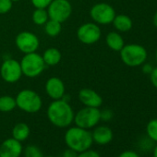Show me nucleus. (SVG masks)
I'll use <instances>...</instances> for the list:
<instances>
[{"label":"nucleus","instance_id":"bb28decb","mask_svg":"<svg viewBox=\"0 0 157 157\" xmlns=\"http://www.w3.org/2000/svg\"><path fill=\"white\" fill-rule=\"evenodd\" d=\"M76 157H101V155L96 151L89 149V150H86L84 151L78 152Z\"/></svg>","mask_w":157,"mask_h":157},{"label":"nucleus","instance_id":"412c9836","mask_svg":"<svg viewBox=\"0 0 157 157\" xmlns=\"http://www.w3.org/2000/svg\"><path fill=\"white\" fill-rule=\"evenodd\" d=\"M44 26L45 34L50 37L57 36L62 31V23H60L56 21L51 20V19H49Z\"/></svg>","mask_w":157,"mask_h":157},{"label":"nucleus","instance_id":"20e7f679","mask_svg":"<svg viewBox=\"0 0 157 157\" xmlns=\"http://www.w3.org/2000/svg\"><path fill=\"white\" fill-rule=\"evenodd\" d=\"M119 55L122 62L130 67L141 66L148 57V52L145 47L138 44H125L119 51Z\"/></svg>","mask_w":157,"mask_h":157},{"label":"nucleus","instance_id":"f03ea898","mask_svg":"<svg viewBox=\"0 0 157 157\" xmlns=\"http://www.w3.org/2000/svg\"><path fill=\"white\" fill-rule=\"evenodd\" d=\"M64 140L67 147L77 153L91 149L94 140L92 132L80 127H68L64 135Z\"/></svg>","mask_w":157,"mask_h":157},{"label":"nucleus","instance_id":"4be33fe9","mask_svg":"<svg viewBox=\"0 0 157 157\" xmlns=\"http://www.w3.org/2000/svg\"><path fill=\"white\" fill-rule=\"evenodd\" d=\"M33 22L38 26H44L49 20L47 10L44 9H35L32 15Z\"/></svg>","mask_w":157,"mask_h":157},{"label":"nucleus","instance_id":"7c9ffc66","mask_svg":"<svg viewBox=\"0 0 157 157\" xmlns=\"http://www.w3.org/2000/svg\"><path fill=\"white\" fill-rule=\"evenodd\" d=\"M118 157H140L139 154L133 151H125L119 154Z\"/></svg>","mask_w":157,"mask_h":157},{"label":"nucleus","instance_id":"e433bc0d","mask_svg":"<svg viewBox=\"0 0 157 157\" xmlns=\"http://www.w3.org/2000/svg\"><path fill=\"white\" fill-rule=\"evenodd\" d=\"M45 157H55V156H52V155H48V156H45Z\"/></svg>","mask_w":157,"mask_h":157},{"label":"nucleus","instance_id":"393cba45","mask_svg":"<svg viewBox=\"0 0 157 157\" xmlns=\"http://www.w3.org/2000/svg\"><path fill=\"white\" fill-rule=\"evenodd\" d=\"M13 7V2L11 0H0V15L9 13Z\"/></svg>","mask_w":157,"mask_h":157},{"label":"nucleus","instance_id":"c9c22d12","mask_svg":"<svg viewBox=\"0 0 157 157\" xmlns=\"http://www.w3.org/2000/svg\"><path fill=\"white\" fill-rule=\"evenodd\" d=\"M11 1L14 3V2H19V1H21V0H11Z\"/></svg>","mask_w":157,"mask_h":157},{"label":"nucleus","instance_id":"a878e982","mask_svg":"<svg viewBox=\"0 0 157 157\" xmlns=\"http://www.w3.org/2000/svg\"><path fill=\"white\" fill-rule=\"evenodd\" d=\"M53 0H31L32 5L35 9H44L46 10L48 6L51 4Z\"/></svg>","mask_w":157,"mask_h":157},{"label":"nucleus","instance_id":"c85d7f7f","mask_svg":"<svg viewBox=\"0 0 157 157\" xmlns=\"http://www.w3.org/2000/svg\"><path fill=\"white\" fill-rule=\"evenodd\" d=\"M150 81H151V85L155 89H157V67H153L152 71L151 72V74H150Z\"/></svg>","mask_w":157,"mask_h":157},{"label":"nucleus","instance_id":"2eb2a0df","mask_svg":"<svg viewBox=\"0 0 157 157\" xmlns=\"http://www.w3.org/2000/svg\"><path fill=\"white\" fill-rule=\"evenodd\" d=\"M94 142L98 145H106L113 140V131L107 126H96L92 132Z\"/></svg>","mask_w":157,"mask_h":157},{"label":"nucleus","instance_id":"72a5a7b5","mask_svg":"<svg viewBox=\"0 0 157 157\" xmlns=\"http://www.w3.org/2000/svg\"><path fill=\"white\" fill-rule=\"evenodd\" d=\"M153 157H157V145L155 146L154 151H153Z\"/></svg>","mask_w":157,"mask_h":157},{"label":"nucleus","instance_id":"6e6552de","mask_svg":"<svg viewBox=\"0 0 157 157\" xmlns=\"http://www.w3.org/2000/svg\"><path fill=\"white\" fill-rule=\"evenodd\" d=\"M46 10L49 19L63 23L70 18L72 5L68 0H53Z\"/></svg>","mask_w":157,"mask_h":157},{"label":"nucleus","instance_id":"473e14b6","mask_svg":"<svg viewBox=\"0 0 157 157\" xmlns=\"http://www.w3.org/2000/svg\"><path fill=\"white\" fill-rule=\"evenodd\" d=\"M152 23H153V25L157 28V11L154 13V15H153V18H152Z\"/></svg>","mask_w":157,"mask_h":157},{"label":"nucleus","instance_id":"f8f14e48","mask_svg":"<svg viewBox=\"0 0 157 157\" xmlns=\"http://www.w3.org/2000/svg\"><path fill=\"white\" fill-rule=\"evenodd\" d=\"M44 90L48 97L52 100L62 99L66 94L65 83L58 77L49 78L45 82Z\"/></svg>","mask_w":157,"mask_h":157},{"label":"nucleus","instance_id":"9d476101","mask_svg":"<svg viewBox=\"0 0 157 157\" xmlns=\"http://www.w3.org/2000/svg\"><path fill=\"white\" fill-rule=\"evenodd\" d=\"M101 28L94 22H85L77 30V37L78 41L84 44H94L101 39Z\"/></svg>","mask_w":157,"mask_h":157},{"label":"nucleus","instance_id":"f3484780","mask_svg":"<svg viewBox=\"0 0 157 157\" xmlns=\"http://www.w3.org/2000/svg\"><path fill=\"white\" fill-rule=\"evenodd\" d=\"M106 45L113 51L119 52L125 45L124 39L118 32H110L105 36Z\"/></svg>","mask_w":157,"mask_h":157},{"label":"nucleus","instance_id":"ddd939ff","mask_svg":"<svg viewBox=\"0 0 157 157\" xmlns=\"http://www.w3.org/2000/svg\"><path fill=\"white\" fill-rule=\"evenodd\" d=\"M22 152L23 146L21 142L12 137L0 144V157H21Z\"/></svg>","mask_w":157,"mask_h":157},{"label":"nucleus","instance_id":"9b49d317","mask_svg":"<svg viewBox=\"0 0 157 157\" xmlns=\"http://www.w3.org/2000/svg\"><path fill=\"white\" fill-rule=\"evenodd\" d=\"M15 44L22 54H29L38 50L40 46V40L35 33L29 31H23L17 34L15 38Z\"/></svg>","mask_w":157,"mask_h":157},{"label":"nucleus","instance_id":"6ab92c4d","mask_svg":"<svg viewBox=\"0 0 157 157\" xmlns=\"http://www.w3.org/2000/svg\"><path fill=\"white\" fill-rule=\"evenodd\" d=\"M30 134H31V128L29 125L24 122L17 123L13 127L12 131H11L12 138L21 142L25 141L30 137Z\"/></svg>","mask_w":157,"mask_h":157},{"label":"nucleus","instance_id":"f704fd0d","mask_svg":"<svg viewBox=\"0 0 157 157\" xmlns=\"http://www.w3.org/2000/svg\"><path fill=\"white\" fill-rule=\"evenodd\" d=\"M155 59H156V61H157V49H156V51H155Z\"/></svg>","mask_w":157,"mask_h":157},{"label":"nucleus","instance_id":"5701e85b","mask_svg":"<svg viewBox=\"0 0 157 157\" xmlns=\"http://www.w3.org/2000/svg\"><path fill=\"white\" fill-rule=\"evenodd\" d=\"M22 153L24 157H44L42 151L36 145H28Z\"/></svg>","mask_w":157,"mask_h":157},{"label":"nucleus","instance_id":"4468645a","mask_svg":"<svg viewBox=\"0 0 157 157\" xmlns=\"http://www.w3.org/2000/svg\"><path fill=\"white\" fill-rule=\"evenodd\" d=\"M78 98L84 106L99 108L103 105L102 96L97 92L90 88L81 89L78 94Z\"/></svg>","mask_w":157,"mask_h":157},{"label":"nucleus","instance_id":"423d86ee","mask_svg":"<svg viewBox=\"0 0 157 157\" xmlns=\"http://www.w3.org/2000/svg\"><path fill=\"white\" fill-rule=\"evenodd\" d=\"M101 121V110L96 107L84 106L78 110L75 116L73 123L75 126L85 129L94 128Z\"/></svg>","mask_w":157,"mask_h":157},{"label":"nucleus","instance_id":"aec40b11","mask_svg":"<svg viewBox=\"0 0 157 157\" xmlns=\"http://www.w3.org/2000/svg\"><path fill=\"white\" fill-rule=\"evenodd\" d=\"M16 107L17 105L15 97L8 94L0 96V112L10 113L12 112Z\"/></svg>","mask_w":157,"mask_h":157},{"label":"nucleus","instance_id":"a211bd4d","mask_svg":"<svg viewBox=\"0 0 157 157\" xmlns=\"http://www.w3.org/2000/svg\"><path fill=\"white\" fill-rule=\"evenodd\" d=\"M42 57H43V60H44L45 66L54 67V66H56L57 64L60 63L61 58H62V55H61V52L57 48L49 47L44 51Z\"/></svg>","mask_w":157,"mask_h":157},{"label":"nucleus","instance_id":"2f4dec72","mask_svg":"<svg viewBox=\"0 0 157 157\" xmlns=\"http://www.w3.org/2000/svg\"><path fill=\"white\" fill-rule=\"evenodd\" d=\"M77 154L78 153L76 151H72V150H70V149L67 148V150H65L63 151V153L61 154L60 157H76Z\"/></svg>","mask_w":157,"mask_h":157},{"label":"nucleus","instance_id":"1a4fd4ad","mask_svg":"<svg viewBox=\"0 0 157 157\" xmlns=\"http://www.w3.org/2000/svg\"><path fill=\"white\" fill-rule=\"evenodd\" d=\"M0 76L7 83L13 84L18 82L23 76L20 61L14 58L5 59L0 66Z\"/></svg>","mask_w":157,"mask_h":157},{"label":"nucleus","instance_id":"7ed1b4c3","mask_svg":"<svg viewBox=\"0 0 157 157\" xmlns=\"http://www.w3.org/2000/svg\"><path fill=\"white\" fill-rule=\"evenodd\" d=\"M15 100L17 107L28 114H35L39 112L43 106V100L40 94L31 89L20 91Z\"/></svg>","mask_w":157,"mask_h":157},{"label":"nucleus","instance_id":"0eeeda50","mask_svg":"<svg viewBox=\"0 0 157 157\" xmlns=\"http://www.w3.org/2000/svg\"><path fill=\"white\" fill-rule=\"evenodd\" d=\"M115 9L107 3H97L90 10V17L98 25H109L116 16Z\"/></svg>","mask_w":157,"mask_h":157},{"label":"nucleus","instance_id":"dca6fc26","mask_svg":"<svg viewBox=\"0 0 157 157\" xmlns=\"http://www.w3.org/2000/svg\"><path fill=\"white\" fill-rule=\"evenodd\" d=\"M112 24L118 33H128L132 29L133 26L132 20L125 14L116 15L112 21Z\"/></svg>","mask_w":157,"mask_h":157},{"label":"nucleus","instance_id":"cd10ccee","mask_svg":"<svg viewBox=\"0 0 157 157\" xmlns=\"http://www.w3.org/2000/svg\"><path fill=\"white\" fill-rule=\"evenodd\" d=\"M113 117V112L110 109H104L101 111V120L109 121Z\"/></svg>","mask_w":157,"mask_h":157},{"label":"nucleus","instance_id":"b1692460","mask_svg":"<svg viewBox=\"0 0 157 157\" xmlns=\"http://www.w3.org/2000/svg\"><path fill=\"white\" fill-rule=\"evenodd\" d=\"M146 129L149 138L154 141H157V118L151 119L148 123Z\"/></svg>","mask_w":157,"mask_h":157},{"label":"nucleus","instance_id":"f257e3e1","mask_svg":"<svg viewBox=\"0 0 157 157\" xmlns=\"http://www.w3.org/2000/svg\"><path fill=\"white\" fill-rule=\"evenodd\" d=\"M47 118L50 123L60 128L70 127L74 120V110L66 98L53 100L46 110Z\"/></svg>","mask_w":157,"mask_h":157},{"label":"nucleus","instance_id":"39448f33","mask_svg":"<svg viewBox=\"0 0 157 157\" xmlns=\"http://www.w3.org/2000/svg\"><path fill=\"white\" fill-rule=\"evenodd\" d=\"M20 64L22 75L30 78L39 77L46 67L43 60L42 55H39L36 52L24 54L20 61Z\"/></svg>","mask_w":157,"mask_h":157},{"label":"nucleus","instance_id":"c756f323","mask_svg":"<svg viewBox=\"0 0 157 157\" xmlns=\"http://www.w3.org/2000/svg\"><path fill=\"white\" fill-rule=\"evenodd\" d=\"M141 67H141L142 72L145 73V74H148V75H150L152 69H153L152 66H151V64H149V63H144V64L141 65Z\"/></svg>","mask_w":157,"mask_h":157}]
</instances>
